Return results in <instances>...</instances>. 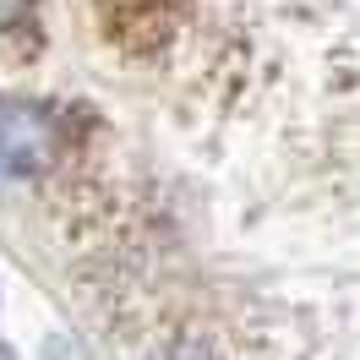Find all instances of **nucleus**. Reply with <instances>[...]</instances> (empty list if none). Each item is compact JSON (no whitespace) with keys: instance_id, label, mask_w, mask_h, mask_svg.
Segmentation results:
<instances>
[{"instance_id":"1","label":"nucleus","mask_w":360,"mask_h":360,"mask_svg":"<svg viewBox=\"0 0 360 360\" xmlns=\"http://www.w3.org/2000/svg\"><path fill=\"white\" fill-rule=\"evenodd\" d=\"M55 153H60V126H55L39 104L0 98V169L33 175V169H44Z\"/></svg>"},{"instance_id":"2","label":"nucleus","mask_w":360,"mask_h":360,"mask_svg":"<svg viewBox=\"0 0 360 360\" xmlns=\"http://www.w3.org/2000/svg\"><path fill=\"white\" fill-rule=\"evenodd\" d=\"M153 360H207V349H202V344H191V338H180V344H169V349L153 355Z\"/></svg>"},{"instance_id":"3","label":"nucleus","mask_w":360,"mask_h":360,"mask_svg":"<svg viewBox=\"0 0 360 360\" xmlns=\"http://www.w3.org/2000/svg\"><path fill=\"white\" fill-rule=\"evenodd\" d=\"M27 6H33V0H0V27H17L27 17Z\"/></svg>"},{"instance_id":"4","label":"nucleus","mask_w":360,"mask_h":360,"mask_svg":"<svg viewBox=\"0 0 360 360\" xmlns=\"http://www.w3.org/2000/svg\"><path fill=\"white\" fill-rule=\"evenodd\" d=\"M0 360H11V355H6V349H0Z\"/></svg>"}]
</instances>
